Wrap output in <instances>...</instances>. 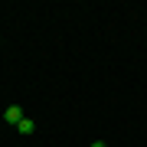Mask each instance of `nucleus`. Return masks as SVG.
I'll list each match as a JSON object with an SVG mask.
<instances>
[{
    "label": "nucleus",
    "instance_id": "3",
    "mask_svg": "<svg viewBox=\"0 0 147 147\" xmlns=\"http://www.w3.org/2000/svg\"><path fill=\"white\" fill-rule=\"evenodd\" d=\"M92 147H108V144H105V141H95V144H92Z\"/></svg>",
    "mask_w": 147,
    "mask_h": 147
},
{
    "label": "nucleus",
    "instance_id": "2",
    "mask_svg": "<svg viewBox=\"0 0 147 147\" xmlns=\"http://www.w3.org/2000/svg\"><path fill=\"white\" fill-rule=\"evenodd\" d=\"M16 131H20V134H33V131H36V124H33L30 118H23L20 124H16Z\"/></svg>",
    "mask_w": 147,
    "mask_h": 147
},
{
    "label": "nucleus",
    "instance_id": "1",
    "mask_svg": "<svg viewBox=\"0 0 147 147\" xmlns=\"http://www.w3.org/2000/svg\"><path fill=\"white\" fill-rule=\"evenodd\" d=\"M23 118H26V115H23V108H20V105H10V108L3 111V121H7V124H13V127L20 124Z\"/></svg>",
    "mask_w": 147,
    "mask_h": 147
}]
</instances>
